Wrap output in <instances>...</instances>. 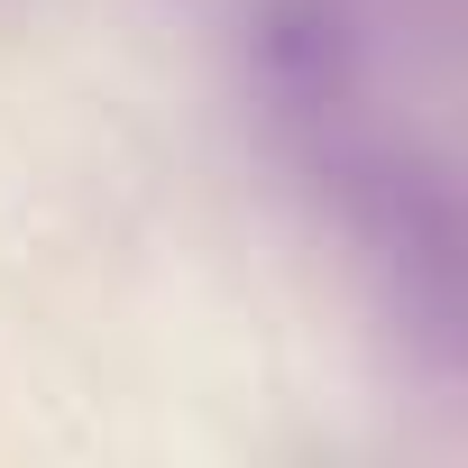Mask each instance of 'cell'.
Wrapping results in <instances>:
<instances>
[{"mask_svg":"<svg viewBox=\"0 0 468 468\" xmlns=\"http://www.w3.org/2000/svg\"><path fill=\"white\" fill-rule=\"evenodd\" d=\"M258 74L285 101H331L349 83V28L331 0H267L258 10Z\"/></svg>","mask_w":468,"mask_h":468,"instance_id":"obj_1","label":"cell"}]
</instances>
